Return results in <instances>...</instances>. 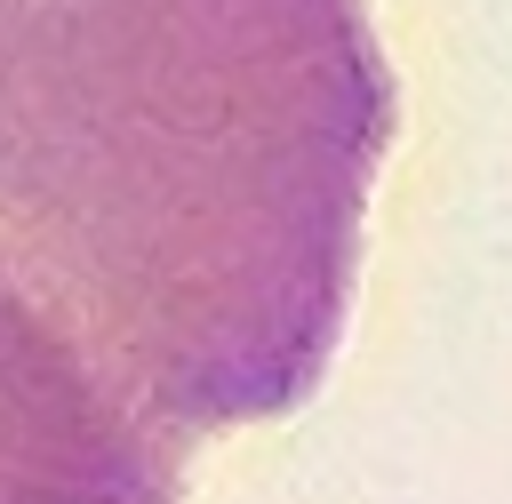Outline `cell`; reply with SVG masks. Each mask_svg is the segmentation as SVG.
I'll use <instances>...</instances> for the list:
<instances>
[{
    "label": "cell",
    "mask_w": 512,
    "mask_h": 504,
    "mask_svg": "<svg viewBox=\"0 0 512 504\" xmlns=\"http://www.w3.org/2000/svg\"><path fill=\"white\" fill-rule=\"evenodd\" d=\"M384 136L360 0H0V272L168 440L320 384Z\"/></svg>",
    "instance_id": "obj_1"
},
{
    "label": "cell",
    "mask_w": 512,
    "mask_h": 504,
    "mask_svg": "<svg viewBox=\"0 0 512 504\" xmlns=\"http://www.w3.org/2000/svg\"><path fill=\"white\" fill-rule=\"evenodd\" d=\"M184 440H168L128 384L0 272V504H184Z\"/></svg>",
    "instance_id": "obj_2"
}]
</instances>
